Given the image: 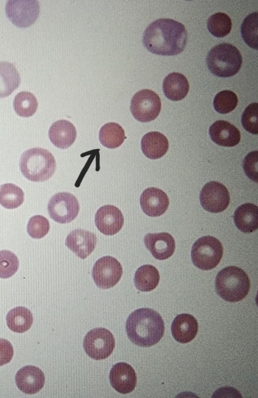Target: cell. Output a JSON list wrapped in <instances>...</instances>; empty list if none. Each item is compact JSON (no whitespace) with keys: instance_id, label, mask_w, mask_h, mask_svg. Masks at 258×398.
I'll list each match as a JSON object with an SVG mask.
<instances>
[{"instance_id":"1","label":"cell","mask_w":258,"mask_h":398,"mask_svg":"<svg viewBox=\"0 0 258 398\" xmlns=\"http://www.w3.org/2000/svg\"><path fill=\"white\" fill-rule=\"evenodd\" d=\"M187 33L181 23L169 18L157 19L145 29L143 37L145 47L152 53L172 56L185 48Z\"/></svg>"},{"instance_id":"2","label":"cell","mask_w":258,"mask_h":398,"mask_svg":"<svg viewBox=\"0 0 258 398\" xmlns=\"http://www.w3.org/2000/svg\"><path fill=\"white\" fill-rule=\"evenodd\" d=\"M125 330L129 339L135 344L149 347L156 344L164 335V321L157 311L141 308L128 316Z\"/></svg>"},{"instance_id":"3","label":"cell","mask_w":258,"mask_h":398,"mask_svg":"<svg viewBox=\"0 0 258 398\" xmlns=\"http://www.w3.org/2000/svg\"><path fill=\"white\" fill-rule=\"evenodd\" d=\"M19 167L22 174L28 180L44 182L54 174L56 167L53 155L48 150L34 147L24 151Z\"/></svg>"},{"instance_id":"4","label":"cell","mask_w":258,"mask_h":398,"mask_svg":"<svg viewBox=\"0 0 258 398\" xmlns=\"http://www.w3.org/2000/svg\"><path fill=\"white\" fill-rule=\"evenodd\" d=\"M250 282L247 274L236 266H228L219 272L215 279L217 293L223 300L236 302L248 294Z\"/></svg>"},{"instance_id":"5","label":"cell","mask_w":258,"mask_h":398,"mask_svg":"<svg viewBox=\"0 0 258 398\" xmlns=\"http://www.w3.org/2000/svg\"><path fill=\"white\" fill-rule=\"evenodd\" d=\"M206 62L208 67L214 75L228 77L236 74L240 70L242 57L239 50L234 45L222 43L213 47L209 52Z\"/></svg>"},{"instance_id":"6","label":"cell","mask_w":258,"mask_h":398,"mask_svg":"<svg viewBox=\"0 0 258 398\" xmlns=\"http://www.w3.org/2000/svg\"><path fill=\"white\" fill-rule=\"evenodd\" d=\"M223 254L221 242L215 237L206 235L200 237L194 244L191 258L195 266L201 270H210L218 265Z\"/></svg>"},{"instance_id":"7","label":"cell","mask_w":258,"mask_h":398,"mask_svg":"<svg viewBox=\"0 0 258 398\" xmlns=\"http://www.w3.org/2000/svg\"><path fill=\"white\" fill-rule=\"evenodd\" d=\"M161 108L159 96L149 89L137 92L131 101L130 110L134 118L141 122H149L155 120Z\"/></svg>"},{"instance_id":"8","label":"cell","mask_w":258,"mask_h":398,"mask_svg":"<svg viewBox=\"0 0 258 398\" xmlns=\"http://www.w3.org/2000/svg\"><path fill=\"white\" fill-rule=\"evenodd\" d=\"M115 339L112 334L103 328L93 329L84 337L83 348L91 358L100 360L107 358L115 347Z\"/></svg>"},{"instance_id":"9","label":"cell","mask_w":258,"mask_h":398,"mask_svg":"<svg viewBox=\"0 0 258 398\" xmlns=\"http://www.w3.org/2000/svg\"><path fill=\"white\" fill-rule=\"evenodd\" d=\"M47 210L53 220L59 223H67L77 216L80 206L77 198L69 192H59L49 199Z\"/></svg>"},{"instance_id":"10","label":"cell","mask_w":258,"mask_h":398,"mask_svg":"<svg viewBox=\"0 0 258 398\" xmlns=\"http://www.w3.org/2000/svg\"><path fill=\"white\" fill-rule=\"evenodd\" d=\"M122 273L120 262L113 257L106 256L95 262L92 276L97 287L106 289L114 286L120 280Z\"/></svg>"},{"instance_id":"11","label":"cell","mask_w":258,"mask_h":398,"mask_svg":"<svg viewBox=\"0 0 258 398\" xmlns=\"http://www.w3.org/2000/svg\"><path fill=\"white\" fill-rule=\"evenodd\" d=\"M40 12L39 2L36 0H10L6 5V13L15 26L26 28L36 21Z\"/></svg>"},{"instance_id":"12","label":"cell","mask_w":258,"mask_h":398,"mask_svg":"<svg viewBox=\"0 0 258 398\" xmlns=\"http://www.w3.org/2000/svg\"><path fill=\"white\" fill-rule=\"evenodd\" d=\"M200 200L202 206L206 210L212 213H219L228 207L230 195L223 184L211 181L206 183L202 189Z\"/></svg>"},{"instance_id":"13","label":"cell","mask_w":258,"mask_h":398,"mask_svg":"<svg viewBox=\"0 0 258 398\" xmlns=\"http://www.w3.org/2000/svg\"><path fill=\"white\" fill-rule=\"evenodd\" d=\"M95 223L101 233L106 235H112L121 229L124 223V217L117 207L106 205L101 207L96 212Z\"/></svg>"},{"instance_id":"14","label":"cell","mask_w":258,"mask_h":398,"mask_svg":"<svg viewBox=\"0 0 258 398\" xmlns=\"http://www.w3.org/2000/svg\"><path fill=\"white\" fill-rule=\"evenodd\" d=\"M97 244L96 234L89 230L76 229L67 236L65 245L78 257L85 259L94 250Z\"/></svg>"},{"instance_id":"15","label":"cell","mask_w":258,"mask_h":398,"mask_svg":"<svg viewBox=\"0 0 258 398\" xmlns=\"http://www.w3.org/2000/svg\"><path fill=\"white\" fill-rule=\"evenodd\" d=\"M109 380L112 387L117 392L126 394L135 388L137 381L136 372L128 364L119 362L110 370Z\"/></svg>"},{"instance_id":"16","label":"cell","mask_w":258,"mask_h":398,"mask_svg":"<svg viewBox=\"0 0 258 398\" xmlns=\"http://www.w3.org/2000/svg\"><path fill=\"white\" fill-rule=\"evenodd\" d=\"M140 201L143 211L151 217H157L164 214L169 204L166 194L155 187L145 190L141 195Z\"/></svg>"},{"instance_id":"17","label":"cell","mask_w":258,"mask_h":398,"mask_svg":"<svg viewBox=\"0 0 258 398\" xmlns=\"http://www.w3.org/2000/svg\"><path fill=\"white\" fill-rule=\"evenodd\" d=\"M16 384L23 392L33 394L38 392L45 382L44 374L37 367L27 365L20 368L15 376Z\"/></svg>"},{"instance_id":"18","label":"cell","mask_w":258,"mask_h":398,"mask_svg":"<svg viewBox=\"0 0 258 398\" xmlns=\"http://www.w3.org/2000/svg\"><path fill=\"white\" fill-rule=\"evenodd\" d=\"M144 242L146 248L158 260L169 258L175 251V241L168 232L147 233L144 236Z\"/></svg>"},{"instance_id":"19","label":"cell","mask_w":258,"mask_h":398,"mask_svg":"<svg viewBox=\"0 0 258 398\" xmlns=\"http://www.w3.org/2000/svg\"><path fill=\"white\" fill-rule=\"evenodd\" d=\"M211 139L219 145L233 147L240 140L239 130L233 125L225 120H218L209 128Z\"/></svg>"},{"instance_id":"20","label":"cell","mask_w":258,"mask_h":398,"mask_svg":"<svg viewBox=\"0 0 258 398\" xmlns=\"http://www.w3.org/2000/svg\"><path fill=\"white\" fill-rule=\"evenodd\" d=\"M198 323L194 316L188 313L177 315L171 325V333L177 342L185 344L191 341L198 331Z\"/></svg>"},{"instance_id":"21","label":"cell","mask_w":258,"mask_h":398,"mask_svg":"<svg viewBox=\"0 0 258 398\" xmlns=\"http://www.w3.org/2000/svg\"><path fill=\"white\" fill-rule=\"evenodd\" d=\"M48 137L56 147L66 149L71 146L77 137L75 126L69 121L62 119L53 123L48 131Z\"/></svg>"},{"instance_id":"22","label":"cell","mask_w":258,"mask_h":398,"mask_svg":"<svg viewBox=\"0 0 258 398\" xmlns=\"http://www.w3.org/2000/svg\"><path fill=\"white\" fill-rule=\"evenodd\" d=\"M168 140L165 135L156 131L145 134L141 140V149L149 158L155 160L162 157L168 149Z\"/></svg>"},{"instance_id":"23","label":"cell","mask_w":258,"mask_h":398,"mask_svg":"<svg viewBox=\"0 0 258 398\" xmlns=\"http://www.w3.org/2000/svg\"><path fill=\"white\" fill-rule=\"evenodd\" d=\"M189 85L186 77L179 72L168 74L163 82V91L169 100L177 101L187 95Z\"/></svg>"},{"instance_id":"24","label":"cell","mask_w":258,"mask_h":398,"mask_svg":"<svg viewBox=\"0 0 258 398\" xmlns=\"http://www.w3.org/2000/svg\"><path fill=\"white\" fill-rule=\"evenodd\" d=\"M258 209L253 203L243 204L236 209L234 221L239 230L244 233H250L257 229Z\"/></svg>"},{"instance_id":"25","label":"cell","mask_w":258,"mask_h":398,"mask_svg":"<svg viewBox=\"0 0 258 398\" xmlns=\"http://www.w3.org/2000/svg\"><path fill=\"white\" fill-rule=\"evenodd\" d=\"M21 77L14 65L9 62H0V98L10 95L20 84Z\"/></svg>"},{"instance_id":"26","label":"cell","mask_w":258,"mask_h":398,"mask_svg":"<svg viewBox=\"0 0 258 398\" xmlns=\"http://www.w3.org/2000/svg\"><path fill=\"white\" fill-rule=\"evenodd\" d=\"M6 322L8 328L14 332L24 333L32 325V313L25 307L17 306L8 312Z\"/></svg>"},{"instance_id":"27","label":"cell","mask_w":258,"mask_h":398,"mask_svg":"<svg viewBox=\"0 0 258 398\" xmlns=\"http://www.w3.org/2000/svg\"><path fill=\"white\" fill-rule=\"evenodd\" d=\"M160 280L157 268L151 265H145L136 271L134 282L136 288L143 292L151 291L156 288Z\"/></svg>"},{"instance_id":"28","label":"cell","mask_w":258,"mask_h":398,"mask_svg":"<svg viewBox=\"0 0 258 398\" xmlns=\"http://www.w3.org/2000/svg\"><path fill=\"white\" fill-rule=\"evenodd\" d=\"M99 138L100 143L104 146L114 149L123 143L126 137L124 129L119 124L108 122L100 128Z\"/></svg>"},{"instance_id":"29","label":"cell","mask_w":258,"mask_h":398,"mask_svg":"<svg viewBox=\"0 0 258 398\" xmlns=\"http://www.w3.org/2000/svg\"><path fill=\"white\" fill-rule=\"evenodd\" d=\"M24 201V193L19 187L12 183L0 185V204L5 208H17Z\"/></svg>"},{"instance_id":"30","label":"cell","mask_w":258,"mask_h":398,"mask_svg":"<svg viewBox=\"0 0 258 398\" xmlns=\"http://www.w3.org/2000/svg\"><path fill=\"white\" fill-rule=\"evenodd\" d=\"M38 105L35 96L27 91L18 93L13 101L15 111L22 117H29L34 115L37 110Z\"/></svg>"},{"instance_id":"31","label":"cell","mask_w":258,"mask_h":398,"mask_svg":"<svg viewBox=\"0 0 258 398\" xmlns=\"http://www.w3.org/2000/svg\"><path fill=\"white\" fill-rule=\"evenodd\" d=\"M207 27L213 36L217 38L224 37L229 34L231 31V20L224 13H216L209 18Z\"/></svg>"},{"instance_id":"32","label":"cell","mask_w":258,"mask_h":398,"mask_svg":"<svg viewBox=\"0 0 258 398\" xmlns=\"http://www.w3.org/2000/svg\"><path fill=\"white\" fill-rule=\"evenodd\" d=\"M257 14L256 12L249 14L241 26L243 40L248 46L255 50L257 49Z\"/></svg>"},{"instance_id":"33","label":"cell","mask_w":258,"mask_h":398,"mask_svg":"<svg viewBox=\"0 0 258 398\" xmlns=\"http://www.w3.org/2000/svg\"><path fill=\"white\" fill-rule=\"evenodd\" d=\"M238 101L235 93L229 90H224L215 96L213 105L215 110L219 113L227 114L235 109Z\"/></svg>"},{"instance_id":"34","label":"cell","mask_w":258,"mask_h":398,"mask_svg":"<svg viewBox=\"0 0 258 398\" xmlns=\"http://www.w3.org/2000/svg\"><path fill=\"white\" fill-rule=\"evenodd\" d=\"M19 262L17 256L9 250L0 251V278H9L17 271Z\"/></svg>"},{"instance_id":"35","label":"cell","mask_w":258,"mask_h":398,"mask_svg":"<svg viewBox=\"0 0 258 398\" xmlns=\"http://www.w3.org/2000/svg\"><path fill=\"white\" fill-rule=\"evenodd\" d=\"M49 228L50 225L48 219L42 215H36L29 219L27 226V231L32 238L39 239L46 235Z\"/></svg>"},{"instance_id":"36","label":"cell","mask_w":258,"mask_h":398,"mask_svg":"<svg viewBox=\"0 0 258 398\" xmlns=\"http://www.w3.org/2000/svg\"><path fill=\"white\" fill-rule=\"evenodd\" d=\"M257 103L249 105L244 110L241 117V123L244 128L253 134H257Z\"/></svg>"},{"instance_id":"37","label":"cell","mask_w":258,"mask_h":398,"mask_svg":"<svg viewBox=\"0 0 258 398\" xmlns=\"http://www.w3.org/2000/svg\"><path fill=\"white\" fill-rule=\"evenodd\" d=\"M257 150L248 153L243 161V168L246 175L251 180L257 182Z\"/></svg>"},{"instance_id":"38","label":"cell","mask_w":258,"mask_h":398,"mask_svg":"<svg viewBox=\"0 0 258 398\" xmlns=\"http://www.w3.org/2000/svg\"><path fill=\"white\" fill-rule=\"evenodd\" d=\"M13 355V347L11 343L6 339L0 338V366L9 363Z\"/></svg>"}]
</instances>
